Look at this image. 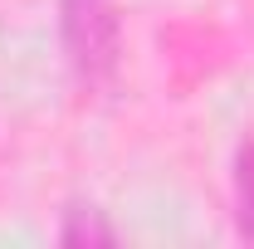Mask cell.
Listing matches in <instances>:
<instances>
[{"label": "cell", "instance_id": "7a4b0ae2", "mask_svg": "<svg viewBox=\"0 0 254 249\" xmlns=\"http://www.w3.org/2000/svg\"><path fill=\"white\" fill-rule=\"evenodd\" d=\"M235 215H240V235L254 240V142H245L235 156Z\"/></svg>", "mask_w": 254, "mask_h": 249}, {"label": "cell", "instance_id": "3957f363", "mask_svg": "<svg viewBox=\"0 0 254 249\" xmlns=\"http://www.w3.org/2000/svg\"><path fill=\"white\" fill-rule=\"evenodd\" d=\"M83 240H98V245H108L113 240V230H103L98 220H73V225H64V245H83Z\"/></svg>", "mask_w": 254, "mask_h": 249}, {"label": "cell", "instance_id": "6da1fadb", "mask_svg": "<svg viewBox=\"0 0 254 249\" xmlns=\"http://www.w3.org/2000/svg\"><path fill=\"white\" fill-rule=\"evenodd\" d=\"M64 49L73 73L103 88L118 68V15L113 0H64Z\"/></svg>", "mask_w": 254, "mask_h": 249}]
</instances>
